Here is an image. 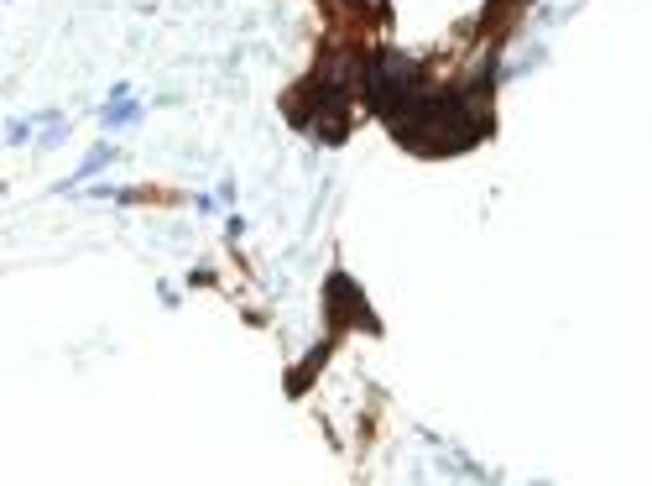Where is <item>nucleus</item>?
I'll return each mask as SVG.
<instances>
[{"mask_svg":"<svg viewBox=\"0 0 652 486\" xmlns=\"http://www.w3.org/2000/svg\"><path fill=\"white\" fill-rule=\"evenodd\" d=\"M418 85H423V58H412V52H402V48H377L371 58H365L361 89H365V100H371V110H377L381 121L397 116V110L418 95Z\"/></svg>","mask_w":652,"mask_h":486,"instance_id":"1","label":"nucleus"},{"mask_svg":"<svg viewBox=\"0 0 652 486\" xmlns=\"http://www.w3.org/2000/svg\"><path fill=\"white\" fill-rule=\"evenodd\" d=\"M141 121H147V110L137 105L131 85H110V89H104V105H100V126H104V131H137Z\"/></svg>","mask_w":652,"mask_h":486,"instance_id":"2","label":"nucleus"},{"mask_svg":"<svg viewBox=\"0 0 652 486\" xmlns=\"http://www.w3.org/2000/svg\"><path fill=\"white\" fill-rule=\"evenodd\" d=\"M116 162H121V147H116V141H100V147H89L84 162H79V168H73L63 184H52V194H79L84 184H94L104 168H116Z\"/></svg>","mask_w":652,"mask_h":486,"instance_id":"3","label":"nucleus"},{"mask_svg":"<svg viewBox=\"0 0 652 486\" xmlns=\"http://www.w3.org/2000/svg\"><path fill=\"white\" fill-rule=\"evenodd\" d=\"M329 350H334V340H319V346L303 356V366L298 371H288V398H298V393H309L313 387V377H319V366L329 361Z\"/></svg>","mask_w":652,"mask_h":486,"instance_id":"4","label":"nucleus"},{"mask_svg":"<svg viewBox=\"0 0 652 486\" xmlns=\"http://www.w3.org/2000/svg\"><path fill=\"white\" fill-rule=\"evenodd\" d=\"M32 137H37V116H27V121H11V126H6V147H27Z\"/></svg>","mask_w":652,"mask_h":486,"instance_id":"5","label":"nucleus"}]
</instances>
